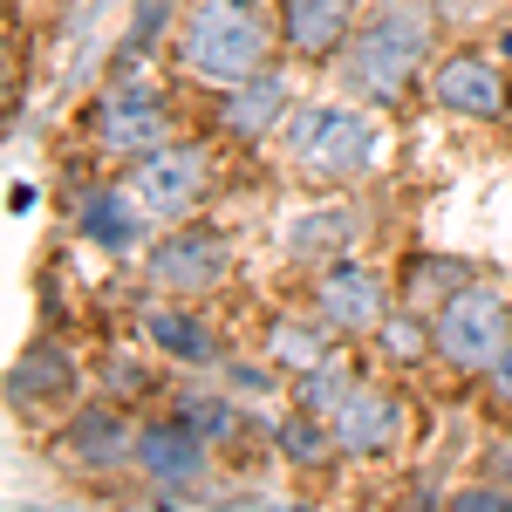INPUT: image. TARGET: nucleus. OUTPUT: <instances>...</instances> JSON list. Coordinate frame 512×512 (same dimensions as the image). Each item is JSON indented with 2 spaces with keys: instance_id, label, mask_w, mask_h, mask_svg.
I'll list each match as a JSON object with an SVG mask.
<instances>
[{
  "instance_id": "nucleus-23",
  "label": "nucleus",
  "mask_w": 512,
  "mask_h": 512,
  "mask_svg": "<svg viewBox=\"0 0 512 512\" xmlns=\"http://www.w3.org/2000/svg\"><path fill=\"white\" fill-rule=\"evenodd\" d=\"M451 512H512V499H506V492H492V485H472V492L451 499Z\"/></svg>"
},
{
  "instance_id": "nucleus-8",
  "label": "nucleus",
  "mask_w": 512,
  "mask_h": 512,
  "mask_svg": "<svg viewBox=\"0 0 512 512\" xmlns=\"http://www.w3.org/2000/svg\"><path fill=\"white\" fill-rule=\"evenodd\" d=\"M226 267H233V253H226V233H212V226H192V233H171L151 253V287H164V294H212L219 280H226Z\"/></svg>"
},
{
  "instance_id": "nucleus-16",
  "label": "nucleus",
  "mask_w": 512,
  "mask_h": 512,
  "mask_svg": "<svg viewBox=\"0 0 512 512\" xmlns=\"http://www.w3.org/2000/svg\"><path fill=\"white\" fill-rule=\"evenodd\" d=\"M137 198L130 192H89L82 198V233L96 239V246H110V253H123V246H137Z\"/></svg>"
},
{
  "instance_id": "nucleus-6",
  "label": "nucleus",
  "mask_w": 512,
  "mask_h": 512,
  "mask_svg": "<svg viewBox=\"0 0 512 512\" xmlns=\"http://www.w3.org/2000/svg\"><path fill=\"white\" fill-rule=\"evenodd\" d=\"M205 192V151L198 144H158L130 158V198L144 219H185Z\"/></svg>"
},
{
  "instance_id": "nucleus-27",
  "label": "nucleus",
  "mask_w": 512,
  "mask_h": 512,
  "mask_svg": "<svg viewBox=\"0 0 512 512\" xmlns=\"http://www.w3.org/2000/svg\"><path fill=\"white\" fill-rule=\"evenodd\" d=\"M465 7H478V0H451V14H465Z\"/></svg>"
},
{
  "instance_id": "nucleus-15",
  "label": "nucleus",
  "mask_w": 512,
  "mask_h": 512,
  "mask_svg": "<svg viewBox=\"0 0 512 512\" xmlns=\"http://www.w3.org/2000/svg\"><path fill=\"white\" fill-rule=\"evenodd\" d=\"M76 390V362L55 349V342H35V349L14 362V376H7V396L14 403H41V396H69Z\"/></svg>"
},
{
  "instance_id": "nucleus-3",
  "label": "nucleus",
  "mask_w": 512,
  "mask_h": 512,
  "mask_svg": "<svg viewBox=\"0 0 512 512\" xmlns=\"http://www.w3.org/2000/svg\"><path fill=\"white\" fill-rule=\"evenodd\" d=\"M376 151H383V130H376L369 110H315L308 103V110L287 117V158L301 171H315V178H328V185L362 178L376 164Z\"/></svg>"
},
{
  "instance_id": "nucleus-22",
  "label": "nucleus",
  "mask_w": 512,
  "mask_h": 512,
  "mask_svg": "<svg viewBox=\"0 0 512 512\" xmlns=\"http://www.w3.org/2000/svg\"><path fill=\"white\" fill-rule=\"evenodd\" d=\"M185 424H192L198 437H226L233 431V410H226L219 396H185Z\"/></svg>"
},
{
  "instance_id": "nucleus-20",
  "label": "nucleus",
  "mask_w": 512,
  "mask_h": 512,
  "mask_svg": "<svg viewBox=\"0 0 512 512\" xmlns=\"http://www.w3.org/2000/svg\"><path fill=\"white\" fill-rule=\"evenodd\" d=\"M274 355L287 362V369H301V376H308V369L328 362V342H321L315 328H301V321H274Z\"/></svg>"
},
{
  "instance_id": "nucleus-26",
  "label": "nucleus",
  "mask_w": 512,
  "mask_h": 512,
  "mask_svg": "<svg viewBox=\"0 0 512 512\" xmlns=\"http://www.w3.org/2000/svg\"><path fill=\"white\" fill-rule=\"evenodd\" d=\"M233 390H246V396H260V390H267V376H260V369H233Z\"/></svg>"
},
{
  "instance_id": "nucleus-13",
  "label": "nucleus",
  "mask_w": 512,
  "mask_h": 512,
  "mask_svg": "<svg viewBox=\"0 0 512 512\" xmlns=\"http://www.w3.org/2000/svg\"><path fill=\"white\" fill-rule=\"evenodd\" d=\"M62 444H69V458L96 465V472H110V465H123V458H137V431L123 424L117 410H82L76 424L62 431Z\"/></svg>"
},
{
  "instance_id": "nucleus-17",
  "label": "nucleus",
  "mask_w": 512,
  "mask_h": 512,
  "mask_svg": "<svg viewBox=\"0 0 512 512\" xmlns=\"http://www.w3.org/2000/svg\"><path fill=\"white\" fill-rule=\"evenodd\" d=\"M355 239V219L349 212H315V219H301L294 233H287V253L301 260V267H321L328 253H342Z\"/></svg>"
},
{
  "instance_id": "nucleus-7",
  "label": "nucleus",
  "mask_w": 512,
  "mask_h": 512,
  "mask_svg": "<svg viewBox=\"0 0 512 512\" xmlns=\"http://www.w3.org/2000/svg\"><path fill=\"white\" fill-rule=\"evenodd\" d=\"M315 308H321V321L342 328V335H376V328L390 321V294H383V274H376V267L335 260V267H321V280H315Z\"/></svg>"
},
{
  "instance_id": "nucleus-19",
  "label": "nucleus",
  "mask_w": 512,
  "mask_h": 512,
  "mask_svg": "<svg viewBox=\"0 0 512 512\" xmlns=\"http://www.w3.org/2000/svg\"><path fill=\"white\" fill-rule=\"evenodd\" d=\"M349 390H355V369L328 355L321 369H308V376H301V410H315V417H335V403H342Z\"/></svg>"
},
{
  "instance_id": "nucleus-24",
  "label": "nucleus",
  "mask_w": 512,
  "mask_h": 512,
  "mask_svg": "<svg viewBox=\"0 0 512 512\" xmlns=\"http://www.w3.org/2000/svg\"><path fill=\"white\" fill-rule=\"evenodd\" d=\"M424 342H431V328H424V321H390V349L396 355H417Z\"/></svg>"
},
{
  "instance_id": "nucleus-10",
  "label": "nucleus",
  "mask_w": 512,
  "mask_h": 512,
  "mask_svg": "<svg viewBox=\"0 0 512 512\" xmlns=\"http://www.w3.org/2000/svg\"><path fill=\"white\" fill-rule=\"evenodd\" d=\"M355 28V0H280V35L301 62H328Z\"/></svg>"
},
{
  "instance_id": "nucleus-25",
  "label": "nucleus",
  "mask_w": 512,
  "mask_h": 512,
  "mask_svg": "<svg viewBox=\"0 0 512 512\" xmlns=\"http://www.w3.org/2000/svg\"><path fill=\"white\" fill-rule=\"evenodd\" d=\"M492 390H499V403L512 410V349L499 355V362H492Z\"/></svg>"
},
{
  "instance_id": "nucleus-1",
  "label": "nucleus",
  "mask_w": 512,
  "mask_h": 512,
  "mask_svg": "<svg viewBox=\"0 0 512 512\" xmlns=\"http://www.w3.org/2000/svg\"><path fill=\"white\" fill-rule=\"evenodd\" d=\"M431 41H437L431 0H376L369 21L349 35L342 82L369 103H403V89L417 82L424 55H431Z\"/></svg>"
},
{
  "instance_id": "nucleus-4",
  "label": "nucleus",
  "mask_w": 512,
  "mask_h": 512,
  "mask_svg": "<svg viewBox=\"0 0 512 512\" xmlns=\"http://www.w3.org/2000/svg\"><path fill=\"white\" fill-rule=\"evenodd\" d=\"M431 349L451 362V369H492L499 355L512 349V301L506 294H492V287H458L431 321Z\"/></svg>"
},
{
  "instance_id": "nucleus-21",
  "label": "nucleus",
  "mask_w": 512,
  "mask_h": 512,
  "mask_svg": "<svg viewBox=\"0 0 512 512\" xmlns=\"http://www.w3.org/2000/svg\"><path fill=\"white\" fill-rule=\"evenodd\" d=\"M321 424H328V417H315V410H308V417H287V424H280V451L301 458V465H321L328 444H335V431H321Z\"/></svg>"
},
{
  "instance_id": "nucleus-5",
  "label": "nucleus",
  "mask_w": 512,
  "mask_h": 512,
  "mask_svg": "<svg viewBox=\"0 0 512 512\" xmlns=\"http://www.w3.org/2000/svg\"><path fill=\"white\" fill-rule=\"evenodd\" d=\"M158 144H171V110H164V96L151 82L117 76L96 96V151H110V158H144V151H158Z\"/></svg>"
},
{
  "instance_id": "nucleus-12",
  "label": "nucleus",
  "mask_w": 512,
  "mask_h": 512,
  "mask_svg": "<svg viewBox=\"0 0 512 512\" xmlns=\"http://www.w3.org/2000/svg\"><path fill=\"white\" fill-rule=\"evenodd\" d=\"M137 465L158 485H198L205 478V437L192 424H151V431H137Z\"/></svg>"
},
{
  "instance_id": "nucleus-14",
  "label": "nucleus",
  "mask_w": 512,
  "mask_h": 512,
  "mask_svg": "<svg viewBox=\"0 0 512 512\" xmlns=\"http://www.w3.org/2000/svg\"><path fill=\"white\" fill-rule=\"evenodd\" d=\"M219 117H226V130L246 137V144H253V137H267V130L287 117V82L267 76V69H260V76H246L239 89H226V110H219Z\"/></svg>"
},
{
  "instance_id": "nucleus-18",
  "label": "nucleus",
  "mask_w": 512,
  "mask_h": 512,
  "mask_svg": "<svg viewBox=\"0 0 512 512\" xmlns=\"http://www.w3.org/2000/svg\"><path fill=\"white\" fill-rule=\"evenodd\" d=\"M151 335L158 349H171L178 362H212V328L198 315H171V308H151Z\"/></svg>"
},
{
  "instance_id": "nucleus-11",
  "label": "nucleus",
  "mask_w": 512,
  "mask_h": 512,
  "mask_svg": "<svg viewBox=\"0 0 512 512\" xmlns=\"http://www.w3.org/2000/svg\"><path fill=\"white\" fill-rule=\"evenodd\" d=\"M437 103L451 110V117H506V76L485 62V55H451L444 69H437Z\"/></svg>"
},
{
  "instance_id": "nucleus-2",
  "label": "nucleus",
  "mask_w": 512,
  "mask_h": 512,
  "mask_svg": "<svg viewBox=\"0 0 512 512\" xmlns=\"http://www.w3.org/2000/svg\"><path fill=\"white\" fill-rule=\"evenodd\" d=\"M274 28L260 14V0H198L178 28V62L212 82H246L267 69Z\"/></svg>"
},
{
  "instance_id": "nucleus-9",
  "label": "nucleus",
  "mask_w": 512,
  "mask_h": 512,
  "mask_svg": "<svg viewBox=\"0 0 512 512\" xmlns=\"http://www.w3.org/2000/svg\"><path fill=\"white\" fill-rule=\"evenodd\" d=\"M328 431H335V444H342V451H355V458H376V451H390V444H396V431H403V410H396V396L369 390V383H355V390L335 403Z\"/></svg>"
}]
</instances>
